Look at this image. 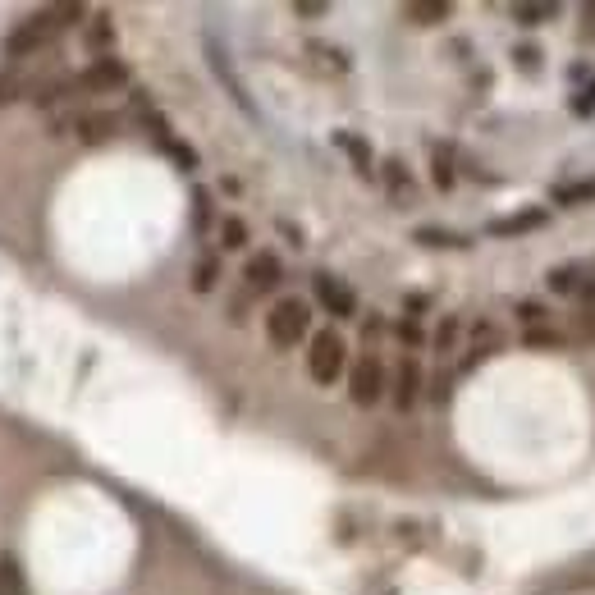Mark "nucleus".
Masks as SVG:
<instances>
[{"label":"nucleus","mask_w":595,"mask_h":595,"mask_svg":"<svg viewBox=\"0 0 595 595\" xmlns=\"http://www.w3.org/2000/svg\"><path fill=\"white\" fill-rule=\"evenodd\" d=\"M550 225V206H522L513 216H499L486 225L490 238H518V234H531V229H545Z\"/></svg>","instance_id":"11"},{"label":"nucleus","mask_w":595,"mask_h":595,"mask_svg":"<svg viewBox=\"0 0 595 595\" xmlns=\"http://www.w3.org/2000/svg\"><path fill=\"white\" fill-rule=\"evenodd\" d=\"M577 284H582V261H559L545 275V289L559 293V298H577Z\"/></svg>","instance_id":"19"},{"label":"nucleus","mask_w":595,"mask_h":595,"mask_svg":"<svg viewBox=\"0 0 595 595\" xmlns=\"http://www.w3.org/2000/svg\"><path fill=\"white\" fill-rule=\"evenodd\" d=\"M412 238H417L422 248H454V252L472 248V234H458V229H444V225H417Z\"/></svg>","instance_id":"16"},{"label":"nucleus","mask_w":595,"mask_h":595,"mask_svg":"<svg viewBox=\"0 0 595 595\" xmlns=\"http://www.w3.org/2000/svg\"><path fill=\"white\" fill-rule=\"evenodd\" d=\"M403 14H408L417 28H440V23H449L454 5H444V0H417V5H408Z\"/></svg>","instance_id":"22"},{"label":"nucleus","mask_w":595,"mask_h":595,"mask_svg":"<svg viewBox=\"0 0 595 595\" xmlns=\"http://www.w3.org/2000/svg\"><path fill=\"white\" fill-rule=\"evenodd\" d=\"M568 115H573V119H591L595 115V78H591V83H582L573 97H568Z\"/></svg>","instance_id":"29"},{"label":"nucleus","mask_w":595,"mask_h":595,"mask_svg":"<svg viewBox=\"0 0 595 595\" xmlns=\"http://www.w3.org/2000/svg\"><path fill=\"white\" fill-rule=\"evenodd\" d=\"M509 19L518 28H545V23L559 19V5L554 0H541V5H509Z\"/></svg>","instance_id":"20"},{"label":"nucleus","mask_w":595,"mask_h":595,"mask_svg":"<svg viewBox=\"0 0 595 595\" xmlns=\"http://www.w3.org/2000/svg\"><path fill=\"white\" fill-rule=\"evenodd\" d=\"M335 147L348 156V165H353L362 179H376V152H371V142L357 129H335Z\"/></svg>","instance_id":"13"},{"label":"nucleus","mask_w":595,"mask_h":595,"mask_svg":"<svg viewBox=\"0 0 595 595\" xmlns=\"http://www.w3.org/2000/svg\"><path fill=\"white\" fill-rule=\"evenodd\" d=\"M522 348H531V353H554V348H568V335L554 330V325H536V330H522Z\"/></svg>","instance_id":"25"},{"label":"nucleus","mask_w":595,"mask_h":595,"mask_svg":"<svg viewBox=\"0 0 595 595\" xmlns=\"http://www.w3.org/2000/svg\"><path fill=\"white\" fill-rule=\"evenodd\" d=\"M577 307H595V261H582V284H577Z\"/></svg>","instance_id":"32"},{"label":"nucleus","mask_w":595,"mask_h":595,"mask_svg":"<svg viewBox=\"0 0 595 595\" xmlns=\"http://www.w3.org/2000/svg\"><path fill=\"white\" fill-rule=\"evenodd\" d=\"M431 184L440 193H454L458 188V156L449 142H431Z\"/></svg>","instance_id":"14"},{"label":"nucleus","mask_w":595,"mask_h":595,"mask_svg":"<svg viewBox=\"0 0 595 595\" xmlns=\"http://www.w3.org/2000/svg\"><path fill=\"white\" fill-rule=\"evenodd\" d=\"M51 46H55V33H51V28H42L37 19H28V23H14V33L5 37L0 55H5V65H28L33 55L51 51Z\"/></svg>","instance_id":"8"},{"label":"nucleus","mask_w":595,"mask_h":595,"mask_svg":"<svg viewBox=\"0 0 595 595\" xmlns=\"http://www.w3.org/2000/svg\"><path fill=\"white\" fill-rule=\"evenodd\" d=\"M499 348H504V335H499V325L495 321H472V330H467V348H463V371L481 367L486 357H495Z\"/></svg>","instance_id":"12"},{"label":"nucleus","mask_w":595,"mask_h":595,"mask_svg":"<svg viewBox=\"0 0 595 595\" xmlns=\"http://www.w3.org/2000/svg\"><path fill=\"white\" fill-rule=\"evenodd\" d=\"M582 23H586L582 37H586V42H595V0H591V5H582Z\"/></svg>","instance_id":"35"},{"label":"nucleus","mask_w":595,"mask_h":595,"mask_svg":"<svg viewBox=\"0 0 595 595\" xmlns=\"http://www.w3.org/2000/svg\"><path fill=\"white\" fill-rule=\"evenodd\" d=\"M422 390H426V371L417 362V353H403L390 371V403L394 412H412L422 403Z\"/></svg>","instance_id":"6"},{"label":"nucleus","mask_w":595,"mask_h":595,"mask_svg":"<svg viewBox=\"0 0 595 595\" xmlns=\"http://www.w3.org/2000/svg\"><path fill=\"white\" fill-rule=\"evenodd\" d=\"M33 92V74L23 65H5V74H0V106H10V101L28 97Z\"/></svg>","instance_id":"21"},{"label":"nucleus","mask_w":595,"mask_h":595,"mask_svg":"<svg viewBox=\"0 0 595 595\" xmlns=\"http://www.w3.org/2000/svg\"><path fill=\"white\" fill-rule=\"evenodd\" d=\"M568 344H586V348H595V307H577L573 316H568Z\"/></svg>","instance_id":"26"},{"label":"nucleus","mask_w":595,"mask_h":595,"mask_svg":"<svg viewBox=\"0 0 595 595\" xmlns=\"http://www.w3.org/2000/svg\"><path fill=\"white\" fill-rule=\"evenodd\" d=\"M110 42H115V23H110V14H87V23H83L87 55H92V60H97V55H110Z\"/></svg>","instance_id":"15"},{"label":"nucleus","mask_w":595,"mask_h":595,"mask_svg":"<svg viewBox=\"0 0 595 595\" xmlns=\"http://www.w3.org/2000/svg\"><path fill=\"white\" fill-rule=\"evenodd\" d=\"M220 271H225V266H220L216 252H202V257L193 261V280H188V284H193V293H211V289H216Z\"/></svg>","instance_id":"24"},{"label":"nucleus","mask_w":595,"mask_h":595,"mask_svg":"<svg viewBox=\"0 0 595 595\" xmlns=\"http://www.w3.org/2000/svg\"><path fill=\"white\" fill-rule=\"evenodd\" d=\"M394 330H399V339H403V348H417L426 339V330H422V321H417V316H399V321H394Z\"/></svg>","instance_id":"31"},{"label":"nucleus","mask_w":595,"mask_h":595,"mask_svg":"<svg viewBox=\"0 0 595 595\" xmlns=\"http://www.w3.org/2000/svg\"><path fill=\"white\" fill-rule=\"evenodd\" d=\"M69 129L78 133V142L97 147V142H110L119 129H124V119H119L115 110H83V115L69 119Z\"/></svg>","instance_id":"10"},{"label":"nucleus","mask_w":595,"mask_h":595,"mask_svg":"<svg viewBox=\"0 0 595 595\" xmlns=\"http://www.w3.org/2000/svg\"><path fill=\"white\" fill-rule=\"evenodd\" d=\"M380 184H385V193H390L394 211H408V206L417 202V179H412L403 156H385V161H380Z\"/></svg>","instance_id":"9"},{"label":"nucleus","mask_w":595,"mask_h":595,"mask_svg":"<svg viewBox=\"0 0 595 595\" xmlns=\"http://www.w3.org/2000/svg\"><path fill=\"white\" fill-rule=\"evenodd\" d=\"M74 78H78V92H83V97H106V92H119L133 74L119 55H97V60H87V69Z\"/></svg>","instance_id":"5"},{"label":"nucleus","mask_w":595,"mask_h":595,"mask_svg":"<svg viewBox=\"0 0 595 595\" xmlns=\"http://www.w3.org/2000/svg\"><path fill=\"white\" fill-rule=\"evenodd\" d=\"M325 10H330V5H321V0H303V5H293V14H298V19H321Z\"/></svg>","instance_id":"33"},{"label":"nucleus","mask_w":595,"mask_h":595,"mask_svg":"<svg viewBox=\"0 0 595 595\" xmlns=\"http://www.w3.org/2000/svg\"><path fill=\"white\" fill-rule=\"evenodd\" d=\"M0 595H5V591H0Z\"/></svg>","instance_id":"36"},{"label":"nucleus","mask_w":595,"mask_h":595,"mask_svg":"<svg viewBox=\"0 0 595 595\" xmlns=\"http://www.w3.org/2000/svg\"><path fill=\"white\" fill-rule=\"evenodd\" d=\"M513 60H518V74H527V78H536L545 69V51H541V46H518Z\"/></svg>","instance_id":"30"},{"label":"nucleus","mask_w":595,"mask_h":595,"mask_svg":"<svg viewBox=\"0 0 595 595\" xmlns=\"http://www.w3.org/2000/svg\"><path fill=\"white\" fill-rule=\"evenodd\" d=\"M550 202L563 206V211H582V206L595 202V179H573V184H554Z\"/></svg>","instance_id":"17"},{"label":"nucleus","mask_w":595,"mask_h":595,"mask_svg":"<svg viewBox=\"0 0 595 595\" xmlns=\"http://www.w3.org/2000/svg\"><path fill=\"white\" fill-rule=\"evenodd\" d=\"M458 339H463V316H440V325H435V335H431V353H435V362H449L454 357V348H458Z\"/></svg>","instance_id":"18"},{"label":"nucleus","mask_w":595,"mask_h":595,"mask_svg":"<svg viewBox=\"0 0 595 595\" xmlns=\"http://www.w3.org/2000/svg\"><path fill=\"white\" fill-rule=\"evenodd\" d=\"M518 321L527 325V330H536V325H554V312L541 303V298H522V303H518Z\"/></svg>","instance_id":"28"},{"label":"nucleus","mask_w":595,"mask_h":595,"mask_svg":"<svg viewBox=\"0 0 595 595\" xmlns=\"http://www.w3.org/2000/svg\"><path fill=\"white\" fill-rule=\"evenodd\" d=\"M568 78H573V83H591V65H586V60H573V65H568Z\"/></svg>","instance_id":"34"},{"label":"nucleus","mask_w":595,"mask_h":595,"mask_svg":"<svg viewBox=\"0 0 595 595\" xmlns=\"http://www.w3.org/2000/svg\"><path fill=\"white\" fill-rule=\"evenodd\" d=\"M280 284H284V261H280V252L257 248L248 261H243V293H248V298H266V293H275Z\"/></svg>","instance_id":"7"},{"label":"nucleus","mask_w":595,"mask_h":595,"mask_svg":"<svg viewBox=\"0 0 595 595\" xmlns=\"http://www.w3.org/2000/svg\"><path fill=\"white\" fill-rule=\"evenodd\" d=\"M252 234H248V220L243 216H225L220 220V248L225 252H248Z\"/></svg>","instance_id":"27"},{"label":"nucleus","mask_w":595,"mask_h":595,"mask_svg":"<svg viewBox=\"0 0 595 595\" xmlns=\"http://www.w3.org/2000/svg\"><path fill=\"white\" fill-rule=\"evenodd\" d=\"M312 298L325 316H335V321H357L362 303H357V289L348 280H339L335 271H312Z\"/></svg>","instance_id":"4"},{"label":"nucleus","mask_w":595,"mask_h":595,"mask_svg":"<svg viewBox=\"0 0 595 595\" xmlns=\"http://www.w3.org/2000/svg\"><path fill=\"white\" fill-rule=\"evenodd\" d=\"M211 225H220L216 197H211V188L197 184V188H193V234H211Z\"/></svg>","instance_id":"23"},{"label":"nucleus","mask_w":595,"mask_h":595,"mask_svg":"<svg viewBox=\"0 0 595 595\" xmlns=\"http://www.w3.org/2000/svg\"><path fill=\"white\" fill-rule=\"evenodd\" d=\"M348 399L353 408H376L380 399H390V367L376 348H362V353L348 362Z\"/></svg>","instance_id":"2"},{"label":"nucleus","mask_w":595,"mask_h":595,"mask_svg":"<svg viewBox=\"0 0 595 595\" xmlns=\"http://www.w3.org/2000/svg\"><path fill=\"white\" fill-rule=\"evenodd\" d=\"M266 339L280 353L307 344L312 339V303L307 298H280V303H271V312H266Z\"/></svg>","instance_id":"3"},{"label":"nucleus","mask_w":595,"mask_h":595,"mask_svg":"<svg viewBox=\"0 0 595 595\" xmlns=\"http://www.w3.org/2000/svg\"><path fill=\"white\" fill-rule=\"evenodd\" d=\"M348 339L339 335L335 325H321V330H312V339H307V376L321 385V390H330V385H339V380L348 376Z\"/></svg>","instance_id":"1"}]
</instances>
